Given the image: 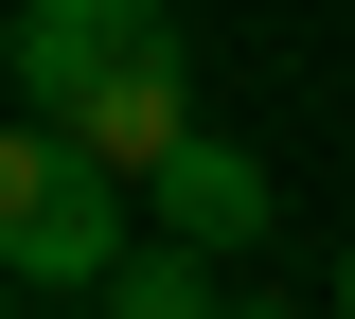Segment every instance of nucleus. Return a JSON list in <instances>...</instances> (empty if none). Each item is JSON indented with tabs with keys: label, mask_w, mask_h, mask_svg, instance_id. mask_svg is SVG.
<instances>
[{
	"label": "nucleus",
	"mask_w": 355,
	"mask_h": 319,
	"mask_svg": "<svg viewBox=\"0 0 355 319\" xmlns=\"http://www.w3.org/2000/svg\"><path fill=\"white\" fill-rule=\"evenodd\" d=\"M18 89L36 125H71L107 178H142L178 125H196V36L160 0H18Z\"/></svg>",
	"instance_id": "obj_1"
},
{
	"label": "nucleus",
	"mask_w": 355,
	"mask_h": 319,
	"mask_svg": "<svg viewBox=\"0 0 355 319\" xmlns=\"http://www.w3.org/2000/svg\"><path fill=\"white\" fill-rule=\"evenodd\" d=\"M125 266V178L89 160L71 125H0V284H107Z\"/></svg>",
	"instance_id": "obj_2"
},
{
	"label": "nucleus",
	"mask_w": 355,
	"mask_h": 319,
	"mask_svg": "<svg viewBox=\"0 0 355 319\" xmlns=\"http://www.w3.org/2000/svg\"><path fill=\"white\" fill-rule=\"evenodd\" d=\"M125 195H160V230H178V248H249V230L284 213V195H266V160H249V142H214V125H178Z\"/></svg>",
	"instance_id": "obj_3"
},
{
	"label": "nucleus",
	"mask_w": 355,
	"mask_h": 319,
	"mask_svg": "<svg viewBox=\"0 0 355 319\" xmlns=\"http://www.w3.org/2000/svg\"><path fill=\"white\" fill-rule=\"evenodd\" d=\"M89 302H107V319H231L214 302V248H178V230H125V266L89 284Z\"/></svg>",
	"instance_id": "obj_4"
},
{
	"label": "nucleus",
	"mask_w": 355,
	"mask_h": 319,
	"mask_svg": "<svg viewBox=\"0 0 355 319\" xmlns=\"http://www.w3.org/2000/svg\"><path fill=\"white\" fill-rule=\"evenodd\" d=\"M231 319H302V302H231ZM320 319H338V302H320Z\"/></svg>",
	"instance_id": "obj_5"
},
{
	"label": "nucleus",
	"mask_w": 355,
	"mask_h": 319,
	"mask_svg": "<svg viewBox=\"0 0 355 319\" xmlns=\"http://www.w3.org/2000/svg\"><path fill=\"white\" fill-rule=\"evenodd\" d=\"M0 89H18V18H0Z\"/></svg>",
	"instance_id": "obj_6"
},
{
	"label": "nucleus",
	"mask_w": 355,
	"mask_h": 319,
	"mask_svg": "<svg viewBox=\"0 0 355 319\" xmlns=\"http://www.w3.org/2000/svg\"><path fill=\"white\" fill-rule=\"evenodd\" d=\"M338 319H355V248H338Z\"/></svg>",
	"instance_id": "obj_7"
},
{
	"label": "nucleus",
	"mask_w": 355,
	"mask_h": 319,
	"mask_svg": "<svg viewBox=\"0 0 355 319\" xmlns=\"http://www.w3.org/2000/svg\"><path fill=\"white\" fill-rule=\"evenodd\" d=\"M0 319H18V284H0Z\"/></svg>",
	"instance_id": "obj_8"
}]
</instances>
